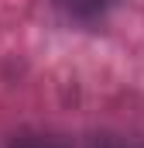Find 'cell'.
Instances as JSON below:
<instances>
[{"label": "cell", "instance_id": "cell-1", "mask_svg": "<svg viewBox=\"0 0 144 148\" xmlns=\"http://www.w3.org/2000/svg\"><path fill=\"white\" fill-rule=\"evenodd\" d=\"M120 0H55V7L69 17V21H100L110 14Z\"/></svg>", "mask_w": 144, "mask_h": 148}, {"label": "cell", "instance_id": "cell-2", "mask_svg": "<svg viewBox=\"0 0 144 148\" xmlns=\"http://www.w3.org/2000/svg\"><path fill=\"white\" fill-rule=\"evenodd\" d=\"M7 148H69V145L62 138H55V134H21Z\"/></svg>", "mask_w": 144, "mask_h": 148}, {"label": "cell", "instance_id": "cell-3", "mask_svg": "<svg viewBox=\"0 0 144 148\" xmlns=\"http://www.w3.org/2000/svg\"><path fill=\"white\" fill-rule=\"evenodd\" d=\"M86 148H144V138H124V134H100Z\"/></svg>", "mask_w": 144, "mask_h": 148}]
</instances>
